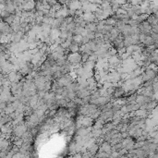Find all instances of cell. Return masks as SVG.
<instances>
[{"mask_svg":"<svg viewBox=\"0 0 158 158\" xmlns=\"http://www.w3.org/2000/svg\"><path fill=\"white\" fill-rule=\"evenodd\" d=\"M6 1H7V0H0V5H2V6H5V4H6Z\"/></svg>","mask_w":158,"mask_h":158,"instance_id":"obj_3","label":"cell"},{"mask_svg":"<svg viewBox=\"0 0 158 158\" xmlns=\"http://www.w3.org/2000/svg\"><path fill=\"white\" fill-rule=\"evenodd\" d=\"M14 18H15L14 14H10V15H9V16H7L6 18H3V19H2V20H3L4 22H6V23H8V24H9V25H10V24L13 22Z\"/></svg>","mask_w":158,"mask_h":158,"instance_id":"obj_2","label":"cell"},{"mask_svg":"<svg viewBox=\"0 0 158 158\" xmlns=\"http://www.w3.org/2000/svg\"><path fill=\"white\" fill-rule=\"evenodd\" d=\"M100 151L105 152V153H110L112 152V145L110 144V142L105 140V141L101 144V146H100Z\"/></svg>","mask_w":158,"mask_h":158,"instance_id":"obj_1","label":"cell"}]
</instances>
